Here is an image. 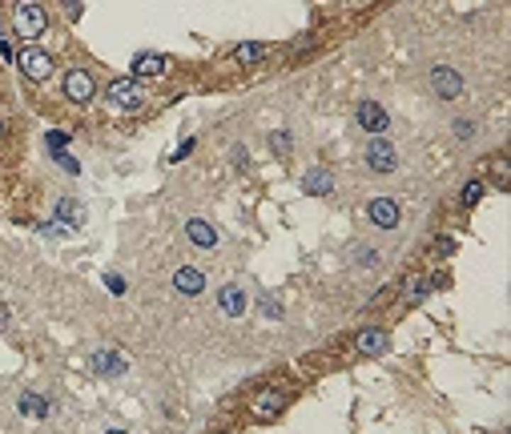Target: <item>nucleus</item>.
<instances>
[{
	"label": "nucleus",
	"instance_id": "1",
	"mask_svg": "<svg viewBox=\"0 0 511 434\" xmlns=\"http://www.w3.org/2000/svg\"><path fill=\"white\" fill-rule=\"evenodd\" d=\"M16 33L25 40H37L45 28H49V16H45V8L40 4H16Z\"/></svg>",
	"mask_w": 511,
	"mask_h": 434
},
{
	"label": "nucleus",
	"instance_id": "2",
	"mask_svg": "<svg viewBox=\"0 0 511 434\" xmlns=\"http://www.w3.org/2000/svg\"><path fill=\"white\" fill-rule=\"evenodd\" d=\"M16 61H21V73H25L28 81H49L52 76V57L45 49H37V45H33V49H21Z\"/></svg>",
	"mask_w": 511,
	"mask_h": 434
},
{
	"label": "nucleus",
	"instance_id": "3",
	"mask_svg": "<svg viewBox=\"0 0 511 434\" xmlns=\"http://www.w3.org/2000/svg\"><path fill=\"white\" fill-rule=\"evenodd\" d=\"M366 165H371L374 173H391L399 165V153H395V145H391L387 137H374L371 145H366Z\"/></svg>",
	"mask_w": 511,
	"mask_h": 434
},
{
	"label": "nucleus",
	"instance_id": "4",
	"mask_svg": "<svg viewBox=\"0 0 511 434\" xmlns=\"http://www.w3.org/2000/svg\"><path fill=\"white\" fill-rule=\"evenodd\" d=\"M93 93H97V85H93V76H89V73L73 69V73L64 76V97H69V101L85 105V101H93Z\"/></svg>",
	"mask_w": 511,
	"mask_h": 434
},
{
	"label": "nucleus",
	"instance_id": "5",
	"mask_svg": "<svg viewBox=\"0 0 511 434\" xmlns=\"http://www.w3.org/2000/svg\"><path fill=\"white\" fill-rule=\"evenodd\" d=\"M359 125H362V129H371V133L378 137V133L391 125V113L383 109L378 101H362V105H359Z\"/></svg>",
	"mask_w": 511,
	"mask_h": 434
},
{
	"label": "nucleus",
	"instance_id": "6",
	"mask_svg": "<svg viewBox=\"0 0 511 434\" xmlns=\"http://www.w3.org/2000/svg\"><path fill=\"white\" fill-rule=\"evenodd\" d=\"M431 88H435L443 101H455L463 93V76L455 73V69H435V73H431Z\"/></svg>",
	"mask_w": 511,
	"mask_h": 434
},
{
	"label": "nucleus",
	"instance_id": "7",
	"mask_svg": "<svg viewBox=\"0 0 511 434\" xmlns=\"http://www.w3.org/2000/svg\"><path fill=\"white\" fill-rule=\"evenodd\" d=\"M109 105H117V109H125V113H133V109L141 105L137 85H133V81H113V85H109Z\"/></svg>",
	"mask_w": 511,
	"mask_h": 434
},
{
	"label": "nucleus",
	"instance_id": "8",
	"mask_svg": "<svg viewBox=\"0 0 511 434\" xmlns=\"http://www.w3.org/2000/svg\"><path fill=\"white\" fill-rule=\"evenodd\" d=\"M366 213H371V222L374 225H383V229H395V225H399V205H395V201L391 198H374L371 205H366Z\"/></svg>",
	"mask_w": 511,
	"mask_h": 434
},
{
	"label": "nucleus",
	"instance_id": "9",
	"mask_svg": "<svg viewBox=\"0 0 511 434\" xmlns=\"http://www.w3.org/2000/svg\"><path fill=\"white\" fill-rule=\"evenodd\" d=\"M186 237L193 241V246H201V249H213V246H218V234H213V225H210V222H201V217H189V222H186Z\"/></svg>",
	"mask_w": 511,
	"mask_h": 434
},
{
	"label": "nucleus",
	"instance_id": "10",
	"mask_svg": "<svg viewBox=\"0 0 511 434\" xmlns=\"http://www.w3.org/2000/svg\"><path fill=\"white\" fill-rule=\"evenodd\" d=\"M218 306H222L230 318H242V314H246V294H242V285H222Z\"/></svg>",
	"mask_w": 511,
	"mask_h": 434
},
{
	"label": "nucleus",
	"instance_id": "11",
	"mask_svg": "<svg viewBox=\"0 0 511 434\" xmlns=\"http://www.w3.org/2000/svg\"><path fill=\"white\" fill-rule=\"evenodd\" d=\"M282 406H286V394H278V390H266V394L254 398V414L258 418H278Z\"/></svg>",
	"mask_w": 511,
	"mask_h": 434
},
{
	"label": "nucleus",
	"instance_id": "12",
	"mask_svg": "<svg viewBox=\"0 0 511 434\" xmlns=\"http://www.w3.org/2000/svg\"><path fill=\"white\" fill-rule=\"evenodd\" d=\"M174 285L181 294H201V290H206V273L193 270V265H181V270L174 273Z\"/></svg>",
	"mask_w": 511,
	"mask_h": 434
},
{
	"label": "nucleus",
	"instance_id": "13",
	"mask_svg": "<svg viewBox=\"0 0 511 434\" xmlns=\"http://www.w3.org/2000/svg\"><path fill=\"white\" fill-rule=\"evenodd\" d=\"M387 346H391V338L383 330H362L359 334V354H366V358H378Z\"/></svg>",
	"mask_w": 511,
	"mask_h": 434
},
{
	"label": "nucleus",
	"instance_id": "14",
	"mask_svg": "<svg viewBox=\"0 0 511 434\" xmlns=\"http://www.w3.org/2000/svg\"><path fill=\"white\" fill-rule=\"evenodd\" d=\"M302 189H306V193H314V198H326V193L335 189V181H330V173H326V169H306V177H302Z\"/></svg>",
	"mask_w": 511,
	"mask_h": 434
},
{
	"label": "nucleus",
	"instance_id": "15",
	"mask_svg": "<svg viewBox=\"0 0 511 434\" xmlns=\"http://www.w3.org/2000/svg\"><path fill=\"white\" fill-rule=\"evenodd\" d=\"M162 73H165V57H157V52H145V57L133 61V76H162Z\"/></svg>",
	"mask_w": 511,
	"mask_h": 434
},
{
	"label": "nucleus",
	"instance_id": "16",
	"mask_svg": "<svg viewBox=\"0 0 511 434\" xmlns=\"http://www.w3.org/2000/svg\"><path fill=\"white\" fill-rule=\"evenodd\" d=\"M234 57H237L242 64H258V61L266 57V45H262V40H242V45L234 49Z\"/></svg>",
	"mask_w": 511,
	"mask_h": 434
},
{
	"label": "nucleus",
	"instance_id": "17",
	"mask_svg": "<svg viewBox=\"0 0 511 434\" xmlns=\"http://www.w3.org/2000/svg\"><path fill=\"white\" fill-rule=\"evenodd\" d=\"M93 366L101 374H125V358H117V354H93Z\"/></svg>",
	"mask_w": 511,
	"mask_h": 434
},
{
	"label": "nucleus",
	"instance_id": "18",
	"mask_svg": "<svg viewBox=\"0 0 511 434\" xmlns=\"http://www.w3.org/2000/svg\"><path fill=\"white\" fill-rule=\"evenodd\" d=\"M57 217H61V222H69V225H81V222H85V213H81V201H69V198H64L61 205H57Z\"/></svg>",
	"mask_w": 511,
	"mask_h": 434
},
{
	"label": "nucleus",
	"instance_id": "19",
	"mask_svg": "<svg viewBox=\"0 0 511 434\" xmlns=\"http://www.w3.org/2000/svg\"><path fill=\"white\" fill-rule=\"evenodd\" d=\"M21 410H25V414H33V418H45V414H49L45 398H37V394H25V398H21Z\"/></svg>",
	"mask_w": 511,
	"mask_h": 434
},
{
	"label": "nucleus",
	"instance_id": "20",
	"mask_svg": "<svg viewBox=\"0 0 511 434\" xmlns=\"http://www.w3.org/2000/svg\"><path fill=\"white\" fill-rule=\"evenodd\" d=\"M479 198H483V181H467V189H463V205H475Z\"/></svg>",
	"mask_w": 511,
	"mask_h": 434
},
{
	"label": "nucleus",
	"instance_id": "21",
	"mask_svg": "<svg viewBox=\"0 0 511 434\" xmlns=\"http://www.w3.org/2000/svg\"><path fill=\"white\" fill-rule=\"evenodd\" d=\"M45 145H49V149H52V153H64V145H69V137H64V133H61V129H52V133H49V137H45Z\"/></svg>",
	"mask_w": 511,
	"mask_h": 434
},
{
	"label": "nucleus",
	"instance_id": "22",
	"mask_svg": "<svg viewBox=\"0 0 511 434\" xmlns=\"http://www.w3.org/2000/svg\"><path fill=\"white\" fill-rule=\"evenodd\" d=\"M52 157L61 161V169H69V173H81V165H77L73 157H69V153H52Z\"/></svg>",
	"mask_w": 511,
	"mask_h": 434
},
{
	"label": "nucleus",
	"instance_id": "23",
	"mask_svg": "<svg viewBox=\"0 0 511 434\" xmlns=\"http://www.w3.org/2000/svg\"><path fill=\"white\" fill-rule=\"evenodd\" d=\"M189 149H193V141H181V145L174 149V157H169V161H186V157H189Z\"/></svg>",
	"mask_w": 511,
	"mask_h": 434
},
{
	"label": "nucleus",
	"instance_id": "24",
	"mask_svg": "<svg viewBox=\"0 0 511 434\" xmlns=\"http://www.w3.org/2000/svg\"><path fill=\"white\" fill-rule=\"evenodd\" d=\"M0 61H4V64L13 61V40H9V37H0Z\"/></svg>",
	"mask_w": 511,
	"mask_h": 434
},
{
	"label": "nucleus",
	"instance_id": "25",
	"mask_svg": "<svg viewBox=\"0 0 511 434\" xmlns=\"http://www.w3.org/2000/svg\"><path fill=\"white\" fill-rule=\"evenodd\" d=\"M105 282H109V290H113V294H125V282H121V278H117V273H109Z\"/></svg>",
	"mask_w": 511,
	"mask_h": 434
},
{
	"label": "nucleus",
	"instance_id": "26",
	"mask_svg": "<svg viewBox=\"0 0 511 434\" xmlns=\"http://www.w3.org/2000/svg\"><path fill=\"white\" fill-rule=\"evenodd\" d=\"M274 149H290V133H274Z\"/></svg>",
	"mask_w": 511,
	"mask_h": 434
},
{
	"label": "nucleus",
	"instance_id": "27",
	"mask_svg": "<svg viewBox=\"0 0 511 434\" xmlns=\"http://www.w3.org/2000/svg\"><path fill=\"white\" fill-rule=\"evenodd\" d=\"M0 326H9V310H4V314H0Z\"/></svg>",
	"mask_w": 511,
	"mask_h": 434
},
{
	"label": "nucleus",
	"instance_id": "28",
	"mask_svg": "<svg viewBox=\"0 0 511 434\" xmlns=\"http://www.w3.org/2000/svg\"><path fill=\"white\" fill-rule=\"evenodd\" d=\"M109 434H129V430H109Z\"/></svg>",
	"mask_w": 511,
	"mask_h": 434
},
{
	"label": "nucleus",
	"instance_id": "29",
	"mask_svg": "<svg viewBox=\"0 0 511 434\" xmlns=\"http://www.w3.org/2000/svg\"><path fill=\"white\" fill-rule=\"evenodd\" d=\"M0 129H4V125H0Z\"/></svg>",
	"mask_w": 511,
	"mask_h": 434
}]
</instances>
